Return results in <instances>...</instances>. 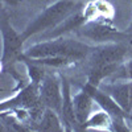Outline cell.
<instances>
[{"instance_id": "obj_7", "label": "cell", "mask_w": 132, "mask_h": 132, "mask_svg": "<svg viewBox=\"0 0 132 132\" xmlns=\"http://www.w3.org/2000/svg\"><path fill=\"white\" fill-rule=\"evenodd\" d=\"M94 102V96L86 89H83V91L77 93L73 96V110L78 124H85L87 122V119L93 112Z\"/></svg>"}, {"instance_id": "obj_8", "label": "cell", "mask_w": 132, "mask_h": 132, "mask_svg": "<svg viewBox=\"0 0 132 132\" xmlns=\"http://www.w3.org/2000/svg\"><path fill=\"white\" fill-rule=\"evenodd\" d=\"M2 33H3V61H5V58L9 56L12 57L15 53H17L21 46H23V37L21 35L15 32V29L11 27L7 21H3L2 24Z\"/></svg>"}, {"instance_id": "obj_10", "label": "cell", "mask_w": 132, "mask_h": 132, "mask_svg": "<svg viewBox=\"0 0 132 132\" xmlns=\"http://www.w3.org/2000/svg\"><path fill=\"white\" fill-rule=\"evenodd\" d=\"M111 124V116L104 110L101 111H93L89 116L87 122L85 123L86 128H95V129H107Z\"/></svg>"}, {"instance_id": "obj_2", "label": "cell", "mask_w": 132, "mask_h": 132, "mask_svg": "<svg viewBox=\"0 0 132 132\" xmlns=\"http://www.w3.org/2000/svg\"><path fill=\"white\" fill-rule=\"evenodd\" d=\"M82 8L83 4L81 0H58L46 7L40 15L35 17V20L30 21L24 32L21 33V37L25 41L33 36L42 35L60 25L62 21L81 11Z\"/></svg>"}, {"instance_id": "obj_1", "label": "cell", "mask_w": 132, "mask_h": 132, "mask_svg": "<svg viewBox=\"0 0 132 132\" xmlns=\"http://www.w3.org/2000/svg\"><path fill=\"white\" fill-rule=\"evenodd\" d=\"M94 46L66 38L65 36L53 38V40H44L35 45L29 46L24 52V57L29 60H38V58H68L70 61L83 60L90 56Z\"/></svg>"}, {"instance_id": "obj_12", "label": "cell", "mask_w": 132, "mask_h": 132, "mask_svg": "<svg viewBox=\"0 0 132 132\" xmlns=\"http://www.w3.org/2000/svg\"><path fill=\"white\" fill-rule=\"evenodd\" d=\"M23 2H24V0H3V3L9 5V7H16V5L21 4Z\"/></svg>"}, {"instance_id": "obj_13", "label": "cell", "mask_w": 132, "mask_h": 132, "mask_svg": "<svg viewBox=\"0 0 132 132\" xmlns=\"http://www.w3.org/2000/svg\"><path fill=\"white\" fill-rule=\"evenodd\" d=\"M126 32H127V35L129 36V38H131V41H132V21H131V24H129V27H128V29H127Z\"/></svg>"}, {"instance_id": "obj_3", "label": "cell", "mask_w": 132, "mask_h": 132, "mask_svg": "<svg viewBox=\"0 0 132 132\" xmlns=\"http://www.w3.org/2000/svg\"><path fill=\"white\" fill-rule=\"evenodd\" d=\"M79 36L87 40H91L99 44L107 42H120V41H131L127 32L118 30L116 28L111 27L108 23L99 20H89L78 29Z\"/></svg>"}, {"instance_id": "obj_6", "label": "cell", "mask_w": 132, "mask_h": 132, "mask_svg": "<svg viewBox=\"0 0 132 132\" xmlns=\"http://www.w3.org/2000/svg\"><path fill=\"white\" fill-rule=\"evenodd\" d=\"M102 90L107 93L114 101L124 110V112H131L132 110V81L118 79L111 81L106 85L99 86Z\"/></svg>"}, {"instance_id": "obj_11", "label": "cell", "mask_w": 132, "mask_h": 132, "mask_svg": "<svg viewBox=\"0 0 132 132\" xmlns=\"http://www.w3.org/2000/svg\"><path fill=\"white\" fill-rule=\"evenodd\" d=\"M111 78L132 81V58L128 60L126 63H122V65H120V68L118 69V71L111 77Z\"/></svg>"}, {"instance_id": "obj_9", "label": "cell", "mask_w": 132, "mask_h": 132, "mask_svg": "<svg viewBox=\"0 0 132 132\" xmlns=\"http://www.w3.org/2000/svg\"><path fill=\"white\" fill-rule=\"evenodd\" d=\"M57 114H58L57 111L45 107V111L41 115L40 129H42V131H62L63 127L61 124V120Z\"/></svg>"}, {"instance_id": "obj_5", "label": "cell", "mask_w": 132, "mask_h": 132, "mask_svg": "<svg viewBox=\"0 0 132 132\" xmlns=\"http://www.w3.org/2000/svg\"><path fill=\"white\" fill-rule=\"evenodd\" d=\"M40 99L46 108H52L57 112L62 111L63 90L61 89V83L56 77H48L41 82Z\"/></svg>"}, {"instance_id": "obj_4", "label": "cell", "mask_w": 132, "mask_h": 132, "mask_svg": "<svg viewBox=\"0 0 132 132\" xmlns=\"http://www.w3.org/2000/svg\"><path fill=\"white\" fill-rule=\"evenodd\" d=\"M128 52L127 41L107 42L94 46L90 56L91 66H108V65H122L126 54Z\"/></svg>"}]
</instances>
